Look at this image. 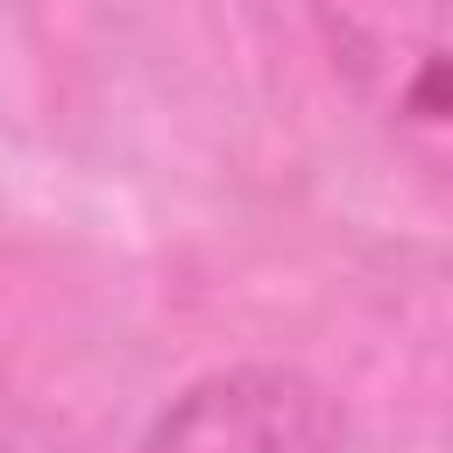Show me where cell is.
Listing matches in <instances>:
<instances>
[{
	"label": "cell",
	"mask_w": 453,
	"mask_h": 453,
	"mask_svg": "<svg viewBox=\"0 0 453 453\" xmlns=\"http://www.w3.org/2000/svg\"><path fill=\"white\" fill-rule=\"evenodd\" d=\"M333 71L425 163L446 156V0H311Z\"/></svg>",
	"instance_id": "cell-1"
},
{
	"label": "cell",
	"mask_w": 453,
	"mask_h": 453,
	"mask_svg": "<svg viewBox=\"0 0 453 453\" xmlns=\"http://www.w3.org/2000/svg\"><path fill=\"white\" fill-rule=\"evenodd\" d=\"M142 453H347V411L304 368L241 361L170 396Z\"/></svg>",
	"instance_id": "cell-2"
},
{
	"label": "cell",
	"mask_w": 453,
	"mask_h": 453,
	"mask_svg": "<svg viewBox=\"0 0 453 453\" xmlns=\"http://www.w3.org/2000/svg\"><path fill=\"white\" fill-rule=\"evenodd\" d=\"M0 453H78V439L64 425H50L35 403L0 389Z\"/></svg>",
	"instance_id": "cell-3"
}]
</instances>
